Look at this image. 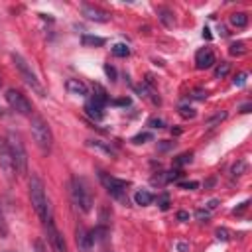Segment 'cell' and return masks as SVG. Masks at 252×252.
Instances as JSON below:
<instances>
[{
  "label": "cell",
  "instance_id": "15",
  "mask_svg": "<svg viewBox=\"0 0 252 252\" xmlns=\"http://www.w3.org/2000/svg\"><path fill=\"white\" fill-rule=\"evenodd\" d=\"M94 102H98V104H102V106H106V102H108V94H106V91H104V87H100L98 83H94L93 85V96H91Z\"/></svg>",
  "mask_w": 252,
  "mask_h": 252
},
{
  "label": "cell",
  "instance_id": "22",
  "mask_svg": "<svg viewBox=\"0 0 252 252\" xmlns=\"http://www.w3.org/2000/svg\"><path fill=\"white\" fill-rule=\"evenodd\" d=\"M112 55H116V57H128L130 55V47L126 43H114L112 45Z\"/></svg>",
  "mask_w": 252,
  "mask_h": 252
},
{
  "label": "cell",
  "instance_id": "13",
  "mask_svg": "<svg viewBox=\"0 0 252 252\" xmlns=\"http://www.w3.org/2000/svg\"><path fill=\"white\" fill-rule=\"evenodd\" d=\"M85 112H87L93 120H102V118H104V106L98 104V102H94L93 98L87 100V104H85Z\"/></svg>",
  "mask_w": 252,
  "mask_h": 252
},
{
  "label": "cell",
  "instance_id": "38",
  "mask_svg": "<svg viewBox=\"0 0 252 252\" xmlns=\"http://www.w3.org/2000/svg\"><path fill=\"white\" fill-rule=\"evenodd\" d=\"M195 215H197V219H199V220H207V219H209V215H211V213H209V211H207V209H199V211H197V213H195Z\"/></svg>",
  "mask_w": 252,
  "mask_h": 252
},
{
  "label": "cell",
  "instance_id": "12",
  "mask_svg": "<svg viewBox=\"0 0 252 252\" xmlns=\"http://www.w3.org/2000/svg\"><path fill=\"white\" fill-rule=\"evenodd\" d=\"M75 240H77V246H79L81 252H91V248H93L91 232H89L85 226H77V230H75Z\"/></svg>",
  "mask_w": 252,
  "mask_h": 252
},
{
  "label": "cell",
  "instance_id": "25",
  "mask_svg": "<svg viewBox=\"0 0 252 252\" xmlns=\"http://www.w3.org/2000/svg\"><path fill=\"white\" fill-rule=\"evenodd\" d=\"M246 167H248V163H246L244 159H238V161L232 165V169H230V175H232V177H240V175L246 171Z\"/></svg>",
  "mask_w": 252,
  "mask_h": 252
},
{
  "label": "cell",
  "instance_id": "2",
  "mask_svg": "<svg viewBox=\"0 0 252 252\" xmlns=\"http://www.w3.org/2000/svg\"><path fill=\"white\" fill-rule=\"evenodd\" d=\"M32 136H33V142L39 148V152L43 156H47L53 148V134H51L49 124L37 114L32 116Z\"/></svg>",
  "mask_w": 252,
  "mask_h": 252
},
{
  "label": "cell",
  "instance_id": "42",
  "mask_svg": "<svg viewBox=\"0 0 252 252\" xmlns=\"http://www.w3.org/2000/svg\"><path fill=\"white\" fill-rule=\"evenodd\" d=\"M114 104H120V106H128V104H130V98H118V100H114Z\"/></svg>",
  "mask_w": 252,
  "mask_h": 252
},
{
  "label": "cell",
  "instance_id": "6",
  "mask_svg": "<svg viewBox=\"0 0 252 252\" xmlns=\"http://www.w3.org/2000/svg\"><path fill=\"white\" fill-rule=\"evenodd\" d=\"M98 179H100L102 187H104L114 199H118V201H128V199H126V187H128V181L118 179V177H114V175H110V173H104V171L98 173Z\"/></svg>",
  "mask_w": 252,
  "mask_h": 252
},
{
  "label": "cell",
  "instance_id": "40",
  "mask_svg": "<svg viewBox=\"0 0 252 252\" xmlns=\"http://www.w3.org/2000/svg\"><path fill=\"white\" fill-rule=\"evenodd\" d=\"M177 219H179L181 222H187V220H189V213H187V211H179V213H177Z\"/></svg>",
  "mask_w": 252,
  "mask_h": 252
},
{
  "label": "cell",
  "instance_id": "31",
  "mask_svg": "<svg viewBox=\"0 0 252 252\" xmlns=\"http://www.w3.org/2000/svg\"><path fill=\"white\" fill-rule=\"evenodd\" d=\"M246 77H248V75H246L244 71H242V73H236L234 79H232V85H236V87H244V85H246Z\"/></svg>",
  "mask_w": 252,
  "mask_h": 252
},
{
  "label": "cell",
  "instance_id": "8",
  "mask_svg": "<svg viewBox=\"0 0 252 252\" xmlns=\"http://www.w3.org/2000/svg\"><path fill=\"white\" fill-rule=\"evenodd\" d=\"M43 228H45V236H47V242H49L51 252H67L65 238H63L61 232L57 230V226H55V222H53V217H49V219L43 222Z\"/></svg>",
  "mask_w": 252,
  "mask_h": 252
},
{
  "label": "cell",
  "instance_id": "3",
  "mask_svg": "<svg viewBox=\"0 0 252 252\" xmlns=\"http://www.w3.org/2000/svg\"><path fill=\"white\" fill-rule=\"evenodd\" d=\"M69 195H71L73 205L79 211L89 213L93 209V195H91L87 183L81 177H71V181H69Z\"/></svg>",
  "mask_w": 252,
  "mask_h": 252
},
{
  "label": "cell",
  "instance_id": "32",
  "mask_svg": "<svg viewBox=\"0 0 252 252\" xmlns=\"http://www.w3.org/2000/svg\"><path fill=\"white\" fill-rule=\"evenodd\" d=\"M146 140H152V134H150V132H140V134H136V136L132 138L134 144H144Z\"/></svg>",
  "mask_w": 252,
  "mask_h": 252
},
{
  "label": "cell",
  "instance_id": "19",
  "mask_svg": "<svg viewBox=\"0 0 252 252\" xmlns=\"http://www.w3.org/2000/svg\"><path fill=\"white\" fill-rule=\"evenodd\" d=\"M87 146L89 148H93V150H96V152H100V154H106V156H114V150L108 146V144H104V142H98V140H87Z\"/></svg>",
  "mask_w": 252,
  "mask_h": 252
},
{
  "label": "cell",
  "instance_id": "47",
  "mask_svg": "<svg viewBox=\"0 0 252 252\" xmlns=\"http://www.w3.org/2000/svg\"><path fill=\"white\" fill-rule=\"evenodd\" d=\"M0 116H2V110H0Z\"/></svg>",
  "mask_w": 252,
  "mask_h": 252
},
{
  "label": "cell",
  "instance_id": "35",
  "mask_svg": "<svg viewBox=\"0 0 252 252\" xmlns=\"http://www.w3.org/2000/svg\"><path fill=\"white\" fill-rule=\"evenodd\" d=\"M177 185H179L181 189H197L199 183H197V181H179Z\"/></svg>",
  "mask_w": 252,
  "mask_h": 252
},
{
  "label": "cell",
  "instance_id": "27",
  "mask_svg": "<svg viewBox=\"0 0 252 252\" xmlns=\"http://www.w3.org/2000/svg\"><path fill=\"white\" fill-rule=\"evenodd\" d=\"M156 201H158V207L161 209V211H167L169 209V195L167 193H159L158 197H154Z\"/></svg>",
  "mask_w": 252,
  "mask_h": 252
},
{
  "label": "cell",
  "instance_id": "10",
  "mask_svg": "<svg viewBox=\"0 0 252 252\" xmlns=\"http://www.w3.org/2000/svg\"><path fill=\"white\" fill-rule=\"evenodd\" d=\"M81 12H83V16H87L93 22H108L110 20V14L106 10H102L98 6H93V4H83Z\"/></svg>",
  "mask_w": 252,
  "mask_h": 252
},
{
  "label": "cell",
  "instance_id": "34",
  "mask_svg": "<svg viewBox=\"0 0 252 252\" xmlns=\"http://www.w3.org/2000/svg\"><path fill=\"white\" fill-rule=\"evenodd\" d=\"M148 126L150 128H163V120L161 118H150L148 120Z\"/></svg>",
  "mask_w": 252,
  "mask_h": 252
},
{
  "label": "cell",
  "instance_id": "14",
  "mask_svg": "<svg viewBox=\"0 0 252 252\" xmlns=\"http://www.w3.org/2000/svg\"><path fill=\"white\" fill-rule=\"evenodd\" d=\"M65 89L71 93V94H77V96H87V85L79 79H67L65 83Z\"/></svg>",
  "mask_w": 252,
  "mask_h": 252
},
{
  "label": "cell",
  "instance_id": "24",
  "mask_svg": "<svg viewBox=\"0 0 252 252\" xmlns=\"http://www.w3.org/2000/svg\"><path fill=\"white\" fill-rule=\"evenodd\" d=\"M228 71H230V63L220 61V63L215 67V77H217V79H222V77H226V75H228Z\"/></svg>",
  "mask_w": 252,
  "mask_h": 252
},
{
  "label": "cell",
  "instance_id": "45",
  "mask_svg": "<svg viewBox=\"0 0 252 252\" xmlns=\"http://www.w3.org/2000/svg\"><path fill=\"white\" fill-rule=\"evenodd\" d=\"M203 37H207V39H211V32H209V30H207V28H205V30H203Z\"/></svg>",
  "mask_w": 252,
  "mask_h": 252
},
{
  "label": "cell",
  "instance_id": "26",
  "mask_svg": "<svg viewBox=\"0 0 252 252\" xmlns=\"http://www.w3.org/2000/svg\"><path fill=\"white\" fill-rule=\"evenodd\" d=\"M181 175H183V171H179V169H169V171L161 173V179H163V183H169V181H175V179H179Z\"/></svg>",
  "mask_w": 252,
  "mask_h": 252
},
{
  "label": "cell",
  "instance_id": "29",
  "mask_svg": "<svg viewBox=\"0 0 252 252\" xmlns=\"http://www.w3.org/2000/svg\"><path fill=\"white\" fill-rule=\"evenodd\" d=\"M224 118H226V112H224V110H222V112H217L215 116H211V118L207 120V126H209V128H213V126H217L219 122H222Z\"/></svg>",
  "mask_w": 252,
  "mask_h": 252
},
{
  "label": "cell",
  "instance_id": "43",
  "mask_svg": "<svg viewBox=\"0 0 252 252\" xmlns=\"http://www.w3.org/2000/svg\"><path fill=\"white\" fill-rule=\"evenodd\" d=\"M193 96H195V98H199V100H203V98L207 96V93H203V91H195V93H193Z\"/></svg>",
  "mask_w": 252,
  "mask_h": 252
},
{
  "label": "cell",
  "instance_id": "46",
  "mask_svg": "<svg viewBox=\"0 0 252 252\" xmlns=\"http://www.w3.org/2000/svg\"><path fill=\"white\" fill-rule=\"evenodd\" d=\"M240 112H250V104H244V106H242V110H240Z\"/></svg>",
  "mask_w": 252,
  "mask_h": 252
},
{
  "label": "cell",
  "instance_id": "18",
  "mask_svg": "<svg viewBox=\"0 0 252 252\" xmlns=\"http://www.w3.org/2000/svg\"><path fill=\"white\" fill-rule=\"evenodd\" d=\"M158 16H159V22H161L163 26H167V28H171V26L175 24L173 12H171L169 8H163V6H159V8H158Z\"/></svg>",
  "mask_w": 252,
  "mask_h": 252
},
{
  "label": "cell",
  "instance_id": "17",
  "mask_svg": "<svg viewBox=\"0 0 252 252\" xmlns=\"http://www.w3.org/2000/svg\"><path fill=\"white\" fill-rule=\"evenodd\" d=\"M89 232H91V242H93V244H98V242H104V240H106L108 226L98 224V226H94V228H93V230H89Z\"/></svg>",
  "mask_w": 252,
  "mask_h": 252
},
{
  "label": "cell",
  "instance_id": "7",
  "mask_svg": "<svg viewBox=\"0 0 252 252\" xmlns=\"http://www.w3.org/2000/svg\"><path fill=\"white\" fill-rule=\"evenodd\" d=\"M6 100H8V104H10V108H12L14 112H18V114H22V116H32V112H33L32 102H30V100L26 98V94H22L20 91L8 89V91H6Z\"/></svg>",
  "mask_w": 252,
  "mask_h": 252
},
{
  "label": "cell",
  "instance_id": "21",
  "mask_svg": "<svg viewBox=\"0 0 252 252\" xmlns=\"http://www.w3.org/2000/svg\"><path fill=\"white\" fill-rule=\"evenodd\" d=\"M81 43H83V45L100 47V45H104V37H98V35H89V33H85V35L81 37Z\"/></svg>",
  "mask_w": 252,
  "mask_h": 252
},
{
  "label": "cell",
  "instance_id": "23",
  "mask_svg": "<svg viewBox=\"0 0 252 252\" xmlns=\"http://www.w3.org/2000/svg\"><path fill=\"white\" fill-rule=\"evenodd\" d=\"M228 53H230V55H236V57H240V55H244V53H246V45H244L242 41H234V43H230V47H228Z\"/></svg>",
  "mask_w": 252,
  "mask_h": 252
},
{
  "label": "cell",
  "instance_id": "28",
  "mask_svg": "<svg viewBox=\"0 0 252 252\" xmlns=\"http://www.w3.org/2000/svg\"><path fill=\"white\" fill-rule=\"evenodd\" d=\"M195 108H191V106H187V104H181L179 106V116L181 118H195Z\"/></svg>",
  "mask_w": 252,
  "mask_h": 252
},
{
  "label": "cell",
  "instance_id": "36",
  "mask_svg": "<svg viewBox=\"0 0 252 252\" xmlns=\"http://www.w3.org/2000/svg\"><path fill=\"white\" fill-rule=\"evenodd\" d=\"M6 234H8V224H6L4 215H2V211H0V236H6Z\"/></svg>",
  "mask_w": 252,
  "mask_h": 252
},
{
  "label": "cell",
  "instance_id": "33",
  "mask_svg": "<svg viewBox=\"0 0 252 252\" xmlns=\"http://www.w3.org/2000/svg\"><path fill=\"white\" fill-rule=\"evenodd\" d=\"M215 234H217V238H219V240H224V242H226V240H230V232H228L226 228H217V230H215Z\"/></svg>",
  "mask_w": 252,
  "mask_h": 252
},
{
  "label": "cell",
  "instance_id": "41",
  "mask_svg": "<svg viewBox=\"0 0 252 252\" xmlns=\"http://www.w3.org/2000/svg\"><path fill=\"white\" fill-rule=\"evenodd\" d=\"M246 207H248V201H244V203H242V205H240V207H238V209H234V211H232V213H234V215H242V213H244V209H246Z\"/></svg>",
  "mask_w": 252,
  "mask_h": 252
},
{
  "label": "cell",
  "instance_id": "39",
  "mask_svg": "<svg viewBox=\"0 0 252 252\" xmlns=\"http://www.w3.org/2000/svg\"><path fill=\"white\" fill-rule=\"evenodd\" d=\"M207 211H213V209H217L219 207V199H211V201H207Z\"/></svg>",
  "mask_w": 252,
  "mask_h": 252
},
{
  "label": "cell",
  "instance_id": "30",
  "mask_svg": "<svg viewBox=\"0 0 252 252\" xmlns=\"http://www.w3.org/2000/svg\"><path fill=\"white\" fill-rule=\"evenodd\" d=\"M191 159H193V154L189 152V154H181V156H177V159L173 161V165L175 167H181V165H185V163H191Z\"/></svg>",
  "mask_w": 252,
  "mask_h": 252
},
{
  "label": "cell",
  "instance_id": "4",
  "mask_svg": "<svg viewBox=\"0 0 252 252\" xmlns=\"http://www.w3.org/2000/svg\"><path fill=\"white\" fill-rule=\"evenodd\" d=\"M6 144H8V150H10V154H12L16 173H18V175H24V173L28 171V154H26L24 142L20 140L18 134L8 132V136H6Z\"/></svg>",
  "mask_w": 252,
  "mask_h": 252
},
{
  "label": "cell",
  "instance_id": "44",
  "mask_svg": "<svg viewBox=\"0 0 252 252\" xmlns=\"http://www.w3.org/2000/svg\"><path fill=\"white\" fill-rule=\"evenodd\" d=\"M35 252H45V250H43V244H41V240H37V242H35Z\"/></svg>",
  "mask_w": 252,
  "mask_h": 252
},
{
  "label": "cell",
  "instance_id": "1",
  "mask_svg": "<svg viewBox=\"0 0 252 252\" xmlns=\"http://www.w3.org/2000/svg\"><path fill=\"white\" fill-rule=\"evenodd\" d=\"M28 193H30V201H32L33 211L37 213V217L41 219V222H45V220L51 217V205H49V201H47L43 181H41L37 175H32V177H30Z\"/></svg>",
  "mask_w": 252,
  "mask_h": 252
},
{
  "label": "cell",
  "instance_id": "20",
  "mask_svg": "<svg viewBox=\"0 0 252 252\" xmlns=\"http://www.w3.org/2000/svg\"><path fill=\"white\" fill-rule=\"evenodd\" d=\"M230 24L236 26V28H246V24H248V14H244V12H234V14H230Z\"/></svg>",
  "mask_w": 252,
  "mask_h": 252
},
{
  "label": "cell",
  "instance_id": "11",
  "mask_svg": "<svg viewBox=\"0 0 252 252\" xmlns=\"http://www.w3.org/2000/svg\"><path fill=\"white\" fill-rule=\"evenodd\" d=\"M215 65V53L211 47H201L195 53V67L197 69H209Z\"/></svg>",
  "mask_w": 252,
  "mask_h": 252
},
{
  "label": "cell",
  "instance_id": "37",
  "mask_svg": "<svg viewBox=\"0 0 252 252\" xmlns=\"http://www.w3.org/2000/svg\"><path fill=\"white\" fill-rule=\"evenodd\" d=\"M104 73L110 77V81H116V71H114V67H110V65H104Z\"/></svg>",
  "mask_w": 252,
  "mask_h": 252
},
{
  "label": "cell",
  "instance_id": "16",
  "mask_svg": "<svg viewBox=\"0 0 252 252\" xmlns=\"http://www.w3.org/2000/svg\"><path fill=\"white\" fill-rule=\"evenodd\" d=\"M152 201H154V195H152L148 189H138V191L134 193V203L140 205V207H146V205H150Z\"/></svg>",
  "mask_w": 252,
  "mask_h": 252
},
{
  "label": "cell",
  "instance_id": "9",
  "mask_svg": "<svg viewBox=\"0 0 252 252\" xmlns=\"http://www.w3.org/2000/svg\"><path fill=\"white\" fill-rule=\"evenodd\" d=\"M0 167L6 173V177H14L16 167H14V159H12V154L8 150L6 140H0Z\"/></svg>",
  "mask_w": 252,
  "mask_h": 252
},
{
  "label": "cell",
  "instance_id": "5",
  "mask_svg": "<svg viewBox=\"0 0 252 252\" xmlns=\"http://www.w3.org/2000/svg\"><path fill=\"white\" fill-rule=\"evenodd\" d=\"M12 61H14V65H16V69H18V73H20V77L24 79V83L33 91V93H37L39 96H43V87H41V83H39V79H37V75L32 71V67L28 65V61L20 55V53H14L12 55Z\"/></svg>",
  "mask_w": 252,
  "mask_h": 252
}]
</instances>
